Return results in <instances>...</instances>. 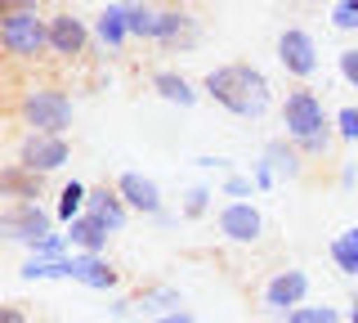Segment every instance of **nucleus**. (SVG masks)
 <instances>
[{"label":"nucleus","mask_w":358,"mask_h":323,"mask_svg":"<svg viewBox=\"0 0 358 323\" xmlns=\"http://www.w3.org/2000/svg\"><path fill=\"white\" fill-rule=\"evenodd\" d=\"M201 90L233 117H264L268 108H273V85H268V76L255 68V63H224V68H210L206 81H201Z\"/></svg>","instance_id":"nucleus-1"},{"label":"nucleus","mask_w":358,"mask_h":323,"mask_svg":"<svg viewBox=\"0 0 358 323\" xmlns=\"http://www.w3.org/2000/svg\"><path fill=\"white\" fill-rule=\"evenodd\" d=\"M282 126H287V139H296L305 158H327V149L336 139V121L327 117L322 99L305 90V85L282 99Z\"/></svg>","instance_id":"nucleus-2"},{"label":"nucleus","mask_w":358,"mask_h":323,"mask_svg":"<svg viewBox=\"0 0 358 323\" xmlns=\"http://www.w3.org/2000/svg\"><path fill=\"white\" fill-rule=\"evenodd\" d=\"M0 46L18 63H31L41 54H50V14H41V9L0 14Z\"/></svg>","instance_id":"nucleus-3"},{"label":"nucleus","mask_w":358,"mask_h":323,"mask_svg":"<svg viewBox=\"0 0 358 323\" xmlns=\"http://www.w3.org/2000/svg\"><path fill=\"white\" fill-rule=\"evenodd\" d=\"M18 121L27 130H45V135H67V126H72V99L63 90H54V85H36V90H27L14 104Z\"/></svg>","instance_id":"nucleus-4"},{"label":"nucleus","mask_w":358,"mask_h":323,"mask_svg":"<svg viewBox=\"0 0 358 323\" xmlns=\"http://www.w3.org/2000/svg\"><path fill=\"white\" fill-rule=\"evenodd\" d=\"M54 211H45L41 202H5L0 211V233H5V242H22V247H36L45 233H54Z\"/></svg>","instance_id":"nucleus-5"},{"label":"nucleus","mask_w":358,"mask_h":323,"mask_svg":"<svg viewBox=\"0 0 358 323\" xmlns=\"http://www.w3.org/2000/svg\"><path fill=\"white\" fill-rule=\"evenodd\" d=\"M18 162L31 166V171H41V175H54V171H63V166L72 162V144H67V135L27 130V135L18 139Z\"/></svg>","instance_id":"nucleus-6"},{"label":"nucleus","mask_w":358,"mask_h":323,"mask_svg":"<svg viewBox=\"0 0 358 323\" xmlns=\"http://www.w3.org/2000/svg\"><path fill=\"white\" fill-rule=\"evenodd\" d=\"M278 63H282V72L296 76V81H309V76L318 72V46H313V36L305 27L278 32Z\"/></svg>","instance_id":"nucleus-7"},{"label":"nucleus","mask_w":358,"mask_h":323,"mask_svg":"<svg viewBox=\"0 0 358 323\" xmlns=\"http://www.w3.org/2000/svg\"><path fill=\"white\" fill-rule=\"evenodd\" d=\"M215 225L229 242H238V247H251V242H260L264 233V216L255 202H224L215 211Z\"/></svg>","instance_id":"nucleus-8"},{"label":"nucleus","mask_w":358,"mask_h":323,"mask_svg":"<svg viewBox=\"0 0 358 323\" xmlns=\"http://www.w3.org/2000/svg\"><path fill=\"white\" fill-rule=\"evenodd\" d=\"M90 36H94V27L85 23V18L67 14V9H59V14H50V54L54 59H81Z\"/></svg>","instance_id":"nucleus-9"},{"label":"nucleus","mask_w":358,"mask_h":323,"mask_svg":"<svg viewBox=\"0 0 358 323\" xmlns=\"http://www.w3.org/2000/svg\"><path fill=\"white\" fill-rule=\"evenodd\" d=\"M117 193L126 198V207L130 211H139V216H162L166 202H162V188H157L152 175H143V171H121L117 175Z\"/></svg>","instance_id":"nucleus-10"},{"label":"nucleus","mask_w":358,"mask_h":323,"mask_svg":"<svg viewBox=\"0 0 358 323\" xmlns=\"http://www.w3.org/2000/svg\"><path fill=\"white\" fill-rule=\"evenodd\" d=\"M157 46L166 50H193L201 41V27L193 14H184V9H157Z\"/></svg>","instance_id":"nucleus-11"},{"label":"nucleus","mask_w":358,"mask_h":323,"mask_svg":"<svg viewBox=\"0 0 358 323\" xmlns=\"http://www.w3.org/2000/svg\"><path fill=\"white\" fill-rule=\"evenodd\" d=\"M309 296V274L305 270H278L264 283V305L268 310H296Z\"/></svg>","instance_id":"nucleus-12"},{"label":"nucleus","mask_w":358,"mask_h":323,"mask_svg":"<svg viewBox=\"0 0 358 323\" xmlns=\"http://www.w3.org/2000/svg\"><path fill=\"white\" fill-rule=\"evenodd\" d=\"M72 283L90 287V292H112L121 283V274L112 270L108 256H94V252H72Z\"/></svg>","instance_id":"nucleus-13"},{"label":"nucleus","mask_w":358,"mask_h":323,"mask_svg":"<svg viewBox=\"0 0 358 323\" xmlns=\"http://www.w3.org/2000/svg\"><path fill=\"white\" fill-rule=\"evenodd\" d=\"M41 188H45V175L31 171V166H22V162H9L5 171H0V198H5V202H36Z\"/></svg>","instance_id":"nucleus-14"},{"label":"nucleus","mask_w":358,"mask_h":323,"mask_svg":"<svg viewBox=\"0 0 358 323\" xmlns=\"http://www.w3.org/2000/svg\"><path fill=\"white\" fill-rule=\"evenodd\" d=\"M90 216H99V220H103V225L112 229V233H121V229H126V220H130V207H126V198H121L117 193V184H99V188H90Z\"/></svg>","instance_id":"nucleus-15"},{"label":"nucleus","mask_w":358,"mask_h":323,"mask_svg":"<svg viewBox=\"0 0 358 323\" xmlns=\"http://www.w3.org/2000/svg\"><path fill=\"white\" fill-rule=\"evenodd\" d=\"M260 158L273 166L278 180H300V171H305V153H300V144H296V139H287V135L268 139Z\"/></svg>","instance_id":"nucleus-16"},{"label":"nucleus","mask_w":358,"mask_h":323,"mask_svg":"<svg viewBox=\"0 0 358 323\" xmlns=\"http://www.w3.org/2000/svg\"><path fill=\"white\" fill-rule=\"evenodd\" d=\"M94 41L103 50H121L130 41V18H126V0L121 5H108L94 14Z\"/></svg>","instance_id":"nucleus-17"},{"label":"nucleus","mask_w":358,"mask_h":323,"mask_svg":"<svg viewBox=\"0 0 358 323\" xmlns=\"http://www.w3.org/2000/svg\"><path fill=\"white\" fill-rule=\"evenodd\" d=\"M148 81H152V90L162 95L166 104H175V108H193V104H197V95H201L197 85L188 81L184 72H175V68H157Z\"/></svg>","instance_id":"nucleus-18"},{"label":"nucleus","mask_w":358,"mask_h":323,"mask_svg":"<svg viewBox=\"0 0 358 323\" xmlns=\"http://www.w3.org/2000/svg\"><path fill=\"white\" fill-rule=\"evenodd\" d=\"M108 238H112V229L103 225L99 216H76L72 225H67V242H72V252H94V256H103L108 247Z\"/></svg>","instance_id":"nucleus-19"},{"label":"nucleus","mask_w":358,"mask_h":323,"mask_svg":"<svg viewBox=\"0 0 358 323\" xmlns=\"http://www.w3.org/2000/svg\"><path fill=\"white\" fill-rule=\"evenodd\" d=\"M134 310L139 315H171V310H184V292L171 283H157V287H143L139 296H134Z\"/></svg>","instance_id":"nucleus-20"},{"label":"nucleus","mask_w":358,"mask_h":323,"mask_svg":"<svg viewBox=\"0 0 358 323\" xmlns=\"http://www.w3.org/2000/svg\"><path fill=\"white\" fill-rule=\"evenodd\" d=\"M85 207H90V188L81 180H67L59 188V202H54V216H59V225L67 229L76 216H85Z\"/></svg>","instance_id":"nucleus-21"},{"label":"nucleus","mask_w":358,"mask_h":323,"mask_svg":"<svg viewBox=\"0 0 358 323\" xmlns=\"http://www.w3.org/2000/svg\"><path fill=\"white\" fill-rule=\"evenodd\" d=\"M27 283H41V278H72V256H54V261H45V256H27V265L18 270Z\"/></svg>","instance_id":"nucleus-22"},{"label":"nucleus","mask_w":358,"mask_h":323,"mask_svg":"<svg viewBox=\"0 0 358 323\" xmlns=\"http://www.w3.org/2000/svg\"><path fill=\"white\" fill-rule=\"evenodd\" d=\"M126 18H130V36H139V41L157 36V9H148L143 0H126Z\"/></svg>","instance_id":"nucleus-23"},{"label":"nucleus","mask_w":358,"mask_h":323,"mask_svg":"<svg viewBox=\"0 0 358 323\" xmlns=\"http://www.w3.org/2000/svg\"><path fill=\"white\" fill-rule=\"evenodd\" d=\"M210 198H215V193H210L206 184H193L184 193V202H179V216H184V220H201L210 211Z\"/></svg>","instance_id":"nucleus-24"},{"label":"nucleus","mask_w":358,"mask_h":323,"mask_svg":"<svg viewBox=\"0 0 358 323\" xmlns=\"http://www.w3.org/2000/svg\"><path fill=\"white\" fill-rule=\"evenodd\" d=\"M331 265H336L341 274L358 278V247H354L350 238H345V233H341V238H331Z\"/></svg>","instance_id":"nucleus-25"},{"label":"nucleus","mask_w":358,"mask_h":323,"mask_svg":"<svg viewBox=\"0 0 358 323\" xmlns=\"http://www.w3.org/2000/svg\"><path fill=\"white\" fill-rule=\"evenodd\" d=\"M287 323H341V310H331V305H296V310H287Z\"/></svg>","instance_id":"nucleus-26"},{"label":"nucleus","mask_w":358,"mask_h":323,"mask_svg":"<svg viewBox=\"0 0 358 323\" xmlns=\"http://www.w3.org/2000/svg\"><path fill=\"white\" fill-rule=\"evenodd\" d=\"M251 193H255V180H251V175H238V171H229V175H224L220 198H229V202H246Z\"/></svg>","instance_id":"nucleus-27"},{"label":"nucleus","mask_w":358,"mask_h":323,"mask_svg":"<svg viewBox=\"0 0 358 323\" xmlns=\"http://www.w3.org/2000/svg\"><path fill=\"white\" fill-rule=\"evenodd\" d=\"M331 121H336V139L358 144V104H345V108H341V113H336Z\"/></svg>","instance_id":"nucleus-28"},{"label":"nucleus","mask_w":358,"mask_h":323,"mask_svg":"<svg viewBox=\"0 0 358 323\" xmlns=\"http://www.w3.org/2000/svg\"><path fill=\"white\" fill-rule=\"evenodd\" d=\"M331 27L336 32H358V0H336L331 5Z\"/></svg>","instance_id":"nucleus-29"},{"label":"nucleus","mask_w":358,"mask_h":323,"mask_svg":"<svg viewBox=\"0 0 358 323\" xmlns=\"http://www.w3.org/2000/svg\"><path fill=\"white\" fill-rule=\"evenodd\" d=\"M31 256H45V261H54V256H72V242H67V233H45L36 247H31Z\"/></svg>","instance_id":"nucleus-30"},{"label":"nucleus","mask_w":358,"mask_h":323,"mask_svg":"<svg viewBox=\"0 0 358 323\" xmlns=\"http://www.w3.org/2000/svg\"><path fill=\"white\" fill-rule=\"evenodd\" d=\"M336 68H341V81L350 90H358V50H341L336 54Z\"/></svg>","instance_id":"nucleus-31"},{"label":"nucleus","mask_w":358,"mask_h":323,"mask_svg":"<svg viewBox=\"0 0 358 323\" xmlns=\"http://www.w3.org/2000/svg\"><path fill=\"white\" fill-rule=\"evenodd\" d=\"M251 180H255V188H273V184H282V180H278V175H273V166H268L264 158L251 166Z\"/></svg>","instance_id":"nucleus-32"},{"label":"nucleus","mask_w":358,"mask_h":323,"mask_svg":"<svg viewBox=\"0 0 358 323\" xmlns=\"http://www.w3.org/2000/svg\"><path fill=\"white\" fill-rule=\"evenodd\" d=\"M193 166H201V171H220V175H229V171H233V162H229V158H210V153L193 158Z\"/></svg>","instance_id":"nucleus-33"},{"label":"nucleus","mask_w":358,"mask_h":323,"mask_svg":"<svg viewBox=\"0 0 358 323\" xmlns=\"http://www.w3.org/2000/svg\"><path fill=\"white\" fill-rule=\"evenodd\" d=\"M18 9H41V0H0V14H18Z\"/></svg>","instance_id":"nucleus-34"},{"label":"nucleus","mask_w":358,"mask_h":323,"mask_svg":"<svg viewBox=\"0 0 358 323\" xmlns=\"http://www.w3.org/2000/svg\"><path fill=\"white\" fill-rule=\"evenodd\" d=\"M0 323H27L22 305H0Z\"/></svg>","instance_id":"nucleus-35"},{"label":"nucleus","mask_w":358,"mask_h":323,"mask_svg":"<svg viewBox=\"0 0 358 323\" xmlns=\"http://www.w3.org/2000/svg\"><path fill=\"white\" fill-rule=\"evenodd\" d=\"M152 323H197V319L188 315V310H171V315H157Z\"/></svg>","instance_id":"nucleus-36"},{"label":"nucleus","mask_w":358,"mask_h":323,"mask_svg":"<svg viewBox=\"0 0 358 323\" xmlns=\"http://www.w3.org/2000/svg\"><path fill=\"white\" fill-rule=\"evenodd\" d=\"M130 310H134V296H117V301H112V315H117V319H126Z\"/></svg>","instance_id":"nucleus-37"},{"label":"nucleus","mask_w":358,"mask_h":323,"mask_svg":"<svg viewBox=\"0 0 358 323\" xmlns=\"http://www.w3.org/2000/svg\"><path fill=\"white\" fill-rule=\"evenodd\" d=\"M341 184H345V188H354V184H358V166H354V162L341 171Z\"/></svg>","instance_id":"nucleus-38"},{"label":"nucleus","mask_w":358,"mask_h":323,"mask_svg":"<svg viewBox=\"0 0 358 323\" xmlns=\"http://www.w3.org/2000/svg\"><path fill=\"white\" fill-rule=\"evenodd\" d=\"M345 238H350V242H354V247H358V225H354V229H345Z\"/></svg>","instance_id":"nucleus-39"},{"label":"nucleus","mask_w":358,"mask_h":323,"mask_svg":"<svg viewBox=\"0 0 358 323\" xmlns=\"http://www.w3.org/2000/svg\"><path fill=\"white\" fill-rule=\"evenodd\" d=\"M350 323H358V305H354V310H350Z\"/></svg>","instance_id":"nucleus-40"},{"label":"nucleus","mask_w":358,"mask_h":323,"mask_svg":"<svg viewBox=\"0 0 358 323\" xmlns=\"http://www.w3.org/2000/svg\"><path fill=\"white\" fill-rule=\"evenodd\" d=\"M354 305H358V296H354Z\"/></svg>","instance_id":"nucleus-41"}]
</instances>
